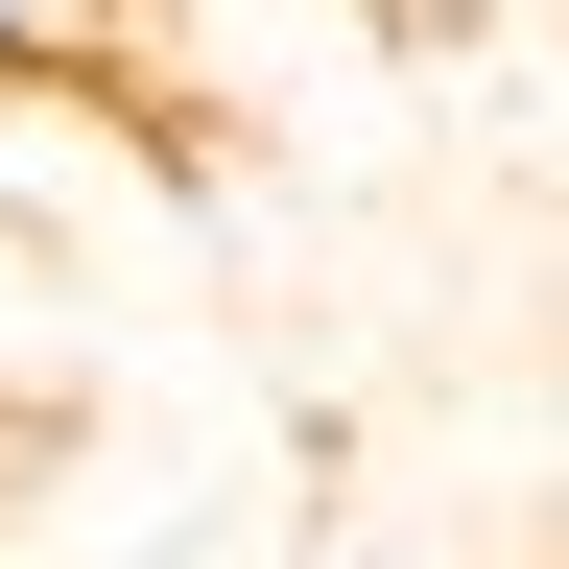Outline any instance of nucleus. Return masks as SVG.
<instances>
[{"label": "nucleus", "mask_w": 569, "mask_h": 569, "mask_svg": "<svg viewBox=\"0 0 569 569\" xmlns=\"http://www.w3.org/2000/svg\"><path fill=\"white\" fill-rule=\"evenodd\" d=\"M0 96H142L167 119V0H0Z\"/></svg>", "instance_id": "nucleus-1"}]
</instances>
